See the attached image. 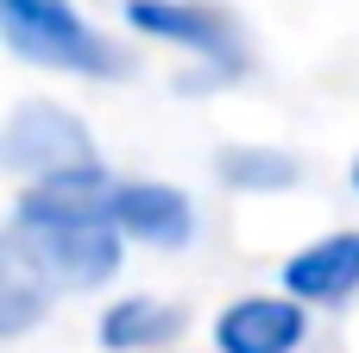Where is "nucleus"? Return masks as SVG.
<instances>
[{
	"label": "nucleus",
	"instance_id": "obj_1",
	"mask_svg": "<svg viewBox=\"0 0 359 353\" xmlns=\"http://www.w3.org/2000/svg\"><path fill=\"white\" fill-rule=\"evenodd\" d=\"M50 291H101L120 272L126 234L114 227V177L101 164L44 177L13 202L6 240Z\"/></svg>",
	"mask_w": 359,
	"mask_h": 353
},
{
	"label": "nucleus",
	"instance_id": "obj_2",
	"mask_svg": "<svg viewBox=\"0 0 359 353\" xmlns=\"http://www.w3.org/2000/svg\"><path fill=\"white\" fill-rule=\"evenodd\" d=\"M0 25L19 63L63 76H126V51L101 38L69 0H0Z\"/></svg>",
	"mask_w": 359,
	"mask_h": 353
},
{
	"label": "nucleus",
	"instance_id": "obj_3",
	"mask_svg": "<svg viewBox=\"0 0 359 353\" xmlns=\"http://www.w3.org/2000/svg\"><path fill=\"white\" fill-rule=\"evenodd\" d=\"M126 25L145 32V38H158V44H177L189 57H202L208 82H233L252 63L233 13H221L215 0H126Z\"/></svg>",
	"mask_w": 359,
	"mask_h": 353
},
{
	"label": "nucleus",
	"instance_id": "obj_4",
	"mask_svg": "<svg viewBox=\"0 0 359 353\" xmlns=\"http://www.w3.org/2000/svg\"><path fill=\"white\" fill-rule=\"evenodd\" d=\"M0 164L25 183H44V177H69V171H88L101 164L95 152V133L57 107V101H19L6 133H0Z\"/></svg>",
	"mask_w": 359,
	"mask_h": 353
},
{
	"label": "nucleus",
	"instance_id": "obj_5",
	"mask_svg": "<svg viewBox=\"0 0 359 353\" xmlns=\"http://www.w3.org/2000/svg\"><path fill=\"white\" fill-rule=\"evenodd\" d=\"M309 341V303L278 291V297H233L215 316V353H303Z\"/></svg>",
	"mask_w": 359,
	"mask_h": 353
},
{
	"label": "nucleus",
	"instance_id": "obj_6",
	"mask_svg": "<svg viewBox=\"0 0 359 353\" xmlns=\"http://www.w3.org/2000/svg\"><path fill=\"white\" fill-rule=\"evenodd\" d=\"M114 227L151 253H183L196 240V202L177 183L126 177V183H114Z\"/></svg>",
	"mask_w": 359,
	"mask_h": 353
},
{
	"label": "nucleus",
	"instance_id": "obj_7",
	"mask_svg": "<svg viewBox=\"0 0 359 353\" xmlns=\"http://www.w3.org/2000/svg\"><path fill=\"white\" fill-rule=\"evenodd\" d=\"M278 284L303 303H322V309H341L359 297V227H341V234H322L309 246H297L278 272Z\"/></svg>",
	"mask_w": 359,
	"mask_h": 353
},
{
	"label": "nucleus",
	"instance_id": "obj_8",
	"mask_svg": "<svg viewBox=\"0 0 359 353\" xmlns=\"http://www.w3.org/2000/svg\"><path fill=\"white\" fill-rule=\"evenodd\" d=\"M95 335H101L107 353H151V347H170L183 335V309L158 303V297H120V303L101 309Z\"/></svg>",
	"mask_w": 359,
	"mask_h": 353
},
{
	"label": "nucleus",
	"instance_id": "obj_9",
	"mask_svg": "<svg viewBox=\"0 0 359 353\" xmlns=\"http://www.w3.org/2000/svg\"><path fill=\"white\" fill-rule=\"evenodd\" d=\"M215 177L240 196H278V189L303 183V164L278 145H227V152H215Z\"/></svg>",
	"mask_w": 359,
	"mask_h": 353
},
{
	"label": "nucleus",
	"instance_id": "obj_10",
	"mask_svg": "<svg viewBox=\"0 0 359 353\" xmlns=\"http://www.w3.org/2000/svg\"><path fill=\"white\" fill-rule=\"evenodd\" d=\"M50 284L13 253V246H0V335H25L44 309H50Z\"/></svg>",
	"mask_w": 359,
	"mask_h": 353
},
{
	"label": "nucleus",
	"instance_id": "obj_11",
	"mask_svg": "<svg viewBox=\"0 0 359 353\" xmlns=\"http://www.w3.org/2000/svg\"><path fill=\"white\" fill-rule=\"evenodd\" d=\"M347 183H353V196H359V152H353V164H347Z\"/></svg>",
	"mask_w": 359,
	"mask_h": 353
}]
</instances>
